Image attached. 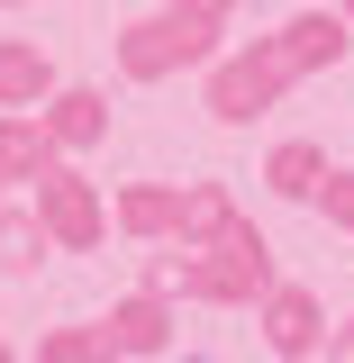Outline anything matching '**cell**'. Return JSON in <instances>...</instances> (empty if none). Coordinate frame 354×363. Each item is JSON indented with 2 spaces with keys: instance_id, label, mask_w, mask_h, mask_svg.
<instances>
[{
  "instance_id": "6da1fadb",
  "label": "cell",
  "mask_w": 354,
  "mask_h": 363,
  "mask_svg": "<svg viewBox=\"0 0 354 363\" xmlns=\"http://www.w3.org/2000/svg\"><path fill=\"white\" fill-rule=\"evenodd\" d=\"M209 28H219V9H164V18H145L128 37V73H173V64H191V55H209Z\"/></svg>"
},
{
  "instance_id": "7a4b0ae2",
  "label": "cell",
  "mask_w": 354,
  "mask_h": 363,
  "mask_svg": "<svg viewBox=\"0 0 354 363\" xmlns=\"http://www.w3.org/2000/svg\"><path fill=\"white\" fill-rule=\"evenodd\" d=\"M291 73H300V64H291L282 45H255V55H236L219 82H209V109H219V118H255V109H264Z\"/></svg>"
},
{
  "instance_id": "3957f363",
  "label": "cell",
  "mask_w": 354,
  "mask_h": 363,
  "mask_svg": "<svg viewBox=\"0 0 354 363\" xmlns=\"http://www.w3.org/2000/svg\"><path fill=\"white\" fill-rule=\"evenodd\" d=\"M282 55H291V64H336V55H345V18H327V9H309V18H291V37H282Z\"/></svg>"
},
{
  "instance_id": "277c9868",
  "label": "cell",
  "mask_w": 354,
  "mask_h": 363,
  "mask_svg": "<svg viewBox=\"0 0 354 363\" xmlns=\"http://www.w3.org/2000/svg\"><path fill=\"white\" fill-rule=\"evenodd\" d=\"M272 182L300 200V191H318V182H327V155H318V145H282V155H272Z\"/></svg>"
},
{
  "instance_id": "5b68a950",
  "label": "cell",
  "mask_w": 354,
  "mask_h": 363,
  "mask_svg": "<svg viewBox=\"0 0 354 363\" xmlns=\"http://www.w3.org/2000/svg\"><path fill=\"white\" fill-rule=\"evenodd\" d=\"M309 300H300V291H282V300H272V345H309Z\"/></svg>"
},
{
  "instance_id": "8992f818",
  "label": "cell",
  "mask_w": 354,
  "mask_h": 363,
  "mask_svg": "<svg viewBox=\"0 0 354 363\" xmlns=\"http://www.w3.org/2000/svg\"><path fill=\"white\" fill-rule=\"evenodd\" d=\"M18 91H45V64L18 55V45H0V100H18Z\"/></svg>"
},
{
  "instance_id": "52a82bcc",
  "label": "cell",
  "mask_w": 354,
  "mask_h": 363,
  "mask_svg": "<svg viewBox=\"0 0 354 363\" xmlns=\"http://www.w3.org/2000/svg\"><path fill=\"white\" fill-rule=\"evenodd\" d=\"M55 136H73V145H82V136H100V100H91V91H64V109H55Z\"/></svg>"
},
{
  "instance_id": "ba28073f",
  "label": "cell",
  "mask_w": 354,
  "mask_h": 363,
  "mask_svg": "<svg viewBox=\"0 0 354 363\" xmlns=\"http://www.w3.org/2000/svg\"><path fill=\"white\" fill-rule=\"evenodd\" d=\"M55 227L64 236H91V200H82V182H64V173H55Z\"/></svg>"
},
{
  "instance_id": "9c48e42d",
  "label": "cell",
  "mask_w": 354,
  "mask_h": 363,
  "mask_svg": "<svg viewBox=\"0 0 354 363\" xmlns=\"http://www.w3.org/2000/svg\"><path fill=\"white\" fill-rule=\"evenodd\" d=\"M128 218H136V227H164V218H173V200H164V191H136Z\"/></svg>"
},
{
  "instance_id": "30bf717a",
  "label": "cell",
  "mask_w": 354,
  "mask_h": 363,
  "mask_svg": "<svg viewBox=\"0 0 354 363\" xmlns=\"http://www.w3.org/2000/svg\"><path fill=\"white\" fill-rule=\"evenodd\" d=\"M327 209H336V218L354 227V173H327Z\"/></svg>"
},
{
  "instance_id": "8fae6325",
  "label": "cell",
  "mask_w": 354,
  "mask_h": 363,
  "mask_svg": "<svg viewBox=\"0 0 354 363\" xmlns=\"http://www.w3.org/2000/svg\"><path fill=\"white\" fill-rule=\"evenodd\" d=\"M200 9H227V0H200Z\"/></svg>"
},
{
  "instance_id": "7c38bea8",
  "label": "cell",
  "mask_w": 354,
  "mask_h": 363,
  "mask_svg": "<svg viewBox=\"0 0 354 363\" xmlns=\"http://www.w3.org/2000/svg\"><path fill=\"white\" fill-rule=\"evenodd\" d=\"M345 9H354V0H345Z\"/></svg>"
}]
</instances>
